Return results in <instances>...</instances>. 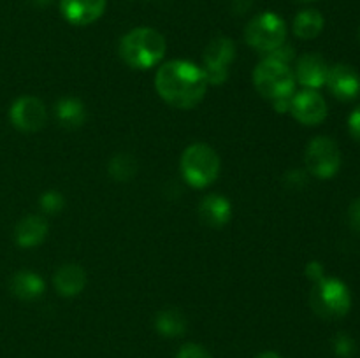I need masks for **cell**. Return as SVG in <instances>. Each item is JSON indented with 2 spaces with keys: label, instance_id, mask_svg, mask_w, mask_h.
Masks as SVG:
<instances>
[{
  "label": "cell",
  "instance_id": "22",
  "mask_svg": "<svg viewBox=\"0 0 360 358\" xmlns=\"http://www.w3.org/2000/svg\"><path fill=\"white\" fill-rule=\"evenodd\" d=\"M333 350L340 358H350L355 353V340L354 337L348 336L347 332L336 333L333 339Z\"/></svg>",
  "mask_w": 360,
  "mask_h": 358
},
{
  "label": "cell",
  "instance_id": "11",
  "mask_svg": "<svg viewBox=\"0 0 360 358\" xmlns=\"http://www.w3.org/2000/svg\"><path fill=\"white\" fill-rule=\"evenodd\" d=\"M326 84L330 93L341 102H352L360 95V74L348 63L329 67Z\"/></svg>",
  "mask_w": 360,
  "mask_h": 358
},
{
  "label": "cell",
  "instance_id": "31",
  "mask_svg": "<svg viewBox=\"0 0 360 358\" xmlns=\"http://www.w3.org/2000/svg\"><path fill=\"white\" fill-rule=\"evenodd\" d=\"M359 41H360V28H359Z\"/></svg>",
  "mask_w": 360,
  "mask_h": 358
},
{
  "label": "cell",
  "instance_id": "24",
  "mask_svg": "<svg viewBox=\"0 0 360 358\" xmlns=\"http://www.w3.org/2000/svg\"><path fill=\"white\" fill-rule=\"evenodd\" d=\"M176 358H211V354L207 353V350H204L200 344H185L181 350L178 351V357Z\"/></svg>",
  "mask_w": 360,
  "mask_h": 358
},
{
  "label": "cell",
  "instance_id": "18",
  "mask_svg": "<svg viewBox=\"0 0 360 358\" xmlns=\"http://www.w3.org/2000/svg\"><path fill=\"white\" fill-rule=\"evenodd\" d=\"M323 20L322 13L316 9H304L295 16L294 20V34L302 41H311V39L319 37L323 30Z\"/></svg>",
  "mask_w": 360,
  "mask_h": 358
},
{
  "label": "cell",
  "instance_id": "4",
  "mask_svg": "<svg viewBox=\"0 0 360 358\" xmlns=\"http://www.w3.org/2000/svg\"><path fill=\"white\" fill-rule=\"evenodd\" d=\"M309 304L320 318L340 319L350 311L352 293L343 281L326 276L313 286Z\"/></svg>",
  "mask_w": 360,
  "mask_h": 358
},
{
  "label": "cell",
  "instance_id": "1",
  "mask_svg": "<svg viewBox=\"0 0 360 358\" xmlns=\"http://www.w3.org/2000/svg\"><path fill=\"white\" fill-rule=\"evenodd\" d=\"M155 86L162 100L178 109H192L206 95L207 79L200 67L186 60H171L158 69Z\"/></svg>",
  "mask_w": 360,
  "mask_h": 358
},
{
  "label": "cell",
  "instance_id": "27",
  "mask_svg": "<svg viewBox=\"0 0 360 358\" xmlns=\"http://www.w3.org/2000/svg\"><path fill=\"white\" fill-rule=\"evenodd\" d=\"M306 276L316 283V281H320L322 277H326V272H323V267L320 265L319 262H311L306 267Z\"/></svg>",
  "mask_w": 360,
  "mask_h": 358
},
{
  "label": "cell",
  "instance_id": "16",
  "mask_svg": "<svg viewBox=\"0 0 360 358\" xmlns=\"http://www.w3.org/2000/svg\"><path fill=\"white\" fill-rule=\"evenodd\" d=\"M86 284V274L76 263H65L55 274V288L62 297H74L81 293Z\"/></svg>",
  "mask_w": 360,
  "mask_h": 358
},
{
  "label": "cell",
  "instance_id": "3",
  "mask_svg": "<svg viewBox=\"0 0 360 358\" xmlns=\"http://www.w3.org/2000/svg\"><path fill=\"white\" fill-rule=\"evenodd\" d=\"M253 83L262 97L276 104L281 100H290L295 88V76L287 63L267 56L253 70Z\"/></svg>",
  "mask_w": 360,
  "mask_h": 358
},
{
  "label": "cell",
  "instance_id": "29",
  "mask_svg": "<svg viewBox=\"0 0 360 358\" xmlns=\"http://www.w3.org/2000/svg\"><path fill=\"white\" fill-rule=\"evenodd\" d=\"M32 2H34L35 4V6H48V4H49V0H32Z\"/></svg>",
  "mask_w": 360,
  "mask_h": 358
},
{
  "label": "cell",
  "instance_id": "6",
  "mask_svg": "<svg viewBox=\"0 0 360 358\" xmlns=\"http://www.w3.org/2000/svg\"><path fill=\"white\" fill-rule=\"evenodd\" d=\"M245 39L257 51L271 53L285 44L287 25L278 14L262 13L246 25Z\"/></svg>",
  "mask_w": 360,
  "mask_h": 358
},
{
  "label": "cell",
  "instance_id": "7",
  "mask_svg": "<svg viewBox=\"0 0 360 358\" xmlns=\"http://www.w3.org/2000/svg\"><path fill=\"white\" fill-rule=\"evenodd\" d=\"M308 171L319 179H330L341 167V151L336 140L327 135H319L308 144L304 153Z\"/></svg>",
  "mask_w": 360,
  "mask_h": 358
},
{
  "label": "cell",
  "instance_id": "2",
  "mask_svg": "<svg viewBox=\"0 0 360 358\" xmlns=\"http://www.w3.org/2000/svg\"><path fill=\"white\" fill-rule=\"evenodd\" d=\"M165 39L160 32L150 27H139L130 30L120 42V56L132 69H150L165 55Z\"/></svg>",
  "mask_w": 360,
  "mask_h": 358
},
{
  "label": "cell",
  "instance_id": "20",
  "mask_svg": "<svg viewBox=\"0 0 360 358\" xmlns=\"http://www.w3.org/2000/svg\"><path fill=\"white\" fill-rule=\"evenodd\" d=\"M155 326H157L158 333H162L164 337H179L185 333L186 319L176 309H165L157 314Z\"/></svg>",
  "mask_w": 360,
  "mask_h": 358
},
{
  "label": "cell",
  "instance_id": "9",
  "mask_svg": "<svg viewBox=\"0 0 360 358\" xmlns=\"http://www.w3.org/2000/svg\"><path fill=\"white\" fill-rule=\"evenodd\" d=\"M9 118L11 123L21 132H37L48 121V111L37 97L23 95L11 105Z\"/></svg>",
  "mask_w": 360,
  "mask_h": 358
},
{
  "label": "cell",
  "instance_id": "30",
  "mask_svg": "<svg viewBox=\"0 0 360 358\" xmlns=\"http://www.w3.org/2000/svg\"><path fill=\"white\" fill-rule=\"evenodd\" d=\"M301 2H313V0H301Z\"/></svg>",
  "mask_w": 360,
  "mask_h": 358
},
{
  "label": "cell",
  "instance_id": "21",
  "mask_svg": "<svg viewBox=\"0 0 360 358\" xmlns=\"http://www.w3.org/2000/svg\"><path fill=\"white\" fill-rule=\"evenodd\" d=\"M136 161L129 154H118L109 164V172H111V175L116 181H127V179H130L134 175V172H136Z\"/></svg>",
  "mask_w": 360,
  "mask_h": 358
},
{
  "label": "cell",
  "instance_id": "17",
  "mask_svg": "<svg viewBox=\"0 0 360 358\" xmlns=\"http://www.w3.org/2000/svg\"><path fill=\"white\" fill-rule=\"evenodd\" d=\"M11 291L18 298L34 300V298L41 297L42 291H44V281L39 274L30 272V270H21V272L14 274L13 279H11Z\"/></svg>",
  "mask_w": 360,
  "mask_h": 358
},
{
  "label": "cell",
  "instance_id": "13",
  "mask_svg": "<svg viewBox=\"0 0 360 358\" xmlns=\"http://www.w3.org/2000/svg\"><path fill=\"white\" fill-rule=\"evenodd\" d=\"M327 74H329V65L323 56L316 55V53H308L299 58L294 76L302 86H306V90H316L326 84Z\"/></svg>",
  "mask_w": 360,
  "mask_h": 358
},
{
  "label": "cell",
  "instance_id": "19",
  "mask_svg": "<svg viewBox=\"0 0 360 358\" xmlns=\"http://www.w3.org/2000/svg\"><path fill=\"white\" fill-rule=\"evenodd\" d=\"M56 118L65 128H77L86 119V111H84L83 102L77 98H62L56 104Z\"/></svg>",
  "mask_w": 360,
  "mask_h": 358
},
{
  "label": "cell",
  "instance_id": "5",
  "mask_svg": "<svg viewBox=\"0 0 360 358\" xmlns=\"http://www.w3.org/2000/svg\"><path fill=\"white\" fill-rule=\"evenodd\" d=\"M181 174L195 188H206L220 174V157L207 144H192L181 154Z\"/></svg>",
  "mask_w": 360,
  "mask_h": 358
},
{
  "label": "cell",
  "instance_id": "10",
  "mask_svg": "<svg viewBox=\"0 0 360 358\" xmlns=\"http://www.w3.org/2000/svg\"><path fill=\"white\" fill-rule=\"evenodd\" d=\"M290 112L299 123L320 125L327 118V102L316 90H304L290 98Z\"/></svg>",
  "mask_w": 360,
  "mask_h": 358
},
{
  "label": "cell",
  "instance_id": "26",
  "mask_svg": "<svg viewBox=\"0 0 360 358\" xmlns=\"http://www.w3.org/2000/svg\"><path fill=\"white\" fill-rule=\"evenodd\" d=\"M348 221H350L352 228L360 234V199L354 200L348 207Z\"/></svg>",
  "mask_w": 360,
  "mask_h": 358
},
{
  "label": "cell",
  "instance_id": "8",
  "mask_svg": "<svg viewBox=\"0 0 360 358\" xmlns=\"http://www.w3.org/2000/svg\"><path fill=\"white\" fill-rule=\"evenodd\" d=\"M234 42L229 37H217L207 44L204 51V74L207 84L225 83L229 74V63L234 58Z\"/></svg>",
  "mask_w": 360,
  "mask_h": 358
},
{
  "label": "cell",
  "instance_id": "28",
  "mask_svg": "<svg viewBox=\"0 0 360 358\" xmlns=\"http://www.w3.org/2000/svg\"><path fill=\"white\" fill-rule=\"evenodd\" d=\"M255 358H281V357L278 353H274V351H264V353L257 354Z\"/></svg>",
  "mask_w": 360,
  "mask_h": 358
},
{
  "label": "cell",
  "instance_id": "15",
  "mask_svg": "<svg viewBox=\"0 0 360 358\" xmlns=\"http://www.w3.org/2000/svg\"><path fill=\"white\" fill-rule=\"evenodd\" d=\"M46 234H48V221L44 218L32 214V216L23 218L18 223L16 230H14V239L21 248H34L44 241Z\"/></svg>",
  "mask_w": 360,
  "mask_h": 358
},
{
  "label": "cell",
  "instance_id": "14",
  "mask_svg": "<svg viewBox=\"0 0 360 358\" xmlns=\"http://www.w3.org/2000/svg\"><path fill=\"white\" fill-rule=\"evenodd\" d=\"M199 214L204 223H207L210 227H224V225L229 223L232 216L231 202L225 197L211 193V195L204 197L202 202H200Z\"/></svg>",
  "mask_w": 360,
  "mask_h": 358
},
{
  "label": "cell",
  "instance_id": "23",
  "mask_svg": "<svg viewBox=\"0 0 360 358\" xmlns=\"http://www.w3.org/2000/svg\"><path fill=\"white\" fill-rule=\"evenodd\" d=\"M41 206L42 211H46V213H58L63 207V197L58 192H46L41 197Z\"/></svg>",
  "mask_w": 360,
  "mask_h": 358
},
{
  "label": "cell",
  "instance_id": "12",
  "mask_svg": "<svg viewBox=\"0 0 360 358\" xmlns=\"http://www.w3.org/2000/svg\"><path fill=\"white\" fill-rule=\"evenodd\" d=\"M60 11L69 23L84 27L104 14L105 0H60Z\"/></svg>",
  "mask_w": 360,
  "mask_h": 358
},
{
  "label": "cell",
  "instance_id": "25",
  "mask_svg": "<svg viewBox=\"0 0 360 358\" xmlns=\"http://www.w3.org/2000/svg\"><path fill=\"white\" fill-rule=\"evenodd\" d=\"M348 132L354 137V140L360 142V105H357L348 116Z\"/></svg>",
  "mask_w": 360,
  "mask_h": 358
}]
</instances>
